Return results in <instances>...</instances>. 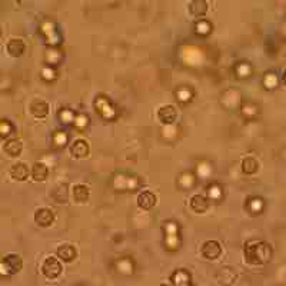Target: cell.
I'll list each match as a JSON object with an SVG mask.
<instances>
[{"label": "cell", "instance_id": "cell-1", "mask_svg": "<svg viewBox=\"0 0 286 286\" xmlns=\"http://www.w3.org/2000/svg\"><path fill=\"white\" fill-rule=\"evenodd\" d=\"M269 249L265 243H250L245 249V256L249 264L252 265H261L269 259Z\"/></svg>", "mask_w": 286, "mask_h": 286}, {"label": "cell", "instance_id": "cell-2", "mask_svg": "<svg viewBox=\"0 0 286 286\" xmlns=\"http://www.w3.org/2000/svg\"><path fill=\"white\" fill-rule=\"evenodd\" d=\"M42 273L50 279V281H55L60 276L62 273V264L59 262V259L53 258V256H49L44 259L43 265H42Z\"/></svg>", "mask_w": 286, "mask_h": 286}, {"label": "cell", "instance_id": "cell-3", "mask_svg": "<svg viewBox=\"0 0 286 286\" xmlns=\"http://www.w3.org/2000/svg\"><path fill=\"white\" fill-rule=\"evenodd\" d=\"M22 267H23V261H22L19 255L10 253V255H6L1 259V269H3V272H6L9 275L19 273Z\"/></svg>", "mask_w": 286, "mask_h": 286}, {"label": "cell", "instance_id": "cell-4", "mask_svg": "<svg viewBox=\"0 0 286 286\" xmlns=\"http://www.w3.org/2000/svg\"><path fill=\"white\" fill-rule=\"evenodd\" d=\"M35 222L42 228H49L55 222V213L47 208H40L35 213Z\"/></svg>", "mask_w": 286, "mask_h": 286}, {"label": "cell", "instance_id": "cell-5", "mask_svg": "<svg viewBox=\"0 0 286 286\" xmlns=\"http://www.w3.org/2000/svg\"><path fill=\"white\" fill-rule=\"evenodd\" d=\"M202 255H203V258H206L209 261L218 259L222 255V246H220V243L216 242V241H208V242H205L203 246H202Z\"/></svg>", "mask_w": 286, "mask_h": 286}, {"label": "cell", "instance_id": "cell-6", "mask_svg": "<svg viewBox=\"0 0 286 286\" xmlns=\"http://www.w3.org/2000/svg\"><path fill=\"white\" fill-rule=\"evenodd\" d=\"M157 117H159V120H160L163 125H172V123L176 120V117H177V112H176L175 106H172V105H165V106H162V108L159 109Z\"/></svg>", "mask_w": 286, "mask_h": 286}, {"label": "cell", "instance_id": "cell-7", "mask_svg": "<svg viewBox=\"0 0 286 286\" xmlns=\"http://www.w3.org/2000/svg\"><path fill=\"white\" fill-rule=\"evenodd\" d=\"M30 113L33 114L36 119H44L49 114V105L47 102L42 99H35L30 103Z\"/></svg>", "mask_w": 286, "mask_h": 286}, {"label": "cell", "instance_id": "cell-8", "mask_svg": "<svg viewBox=\"0 0 286 286\" xmlns=\"http://www.w3.org/2000/svg\"><path fill=\"white\" fill-rule=\"evenodd\" d=\"M6 50L7 55L12 57H19L24 53L26 50V44L22 39H10L6 44Z\"/></svg>", "mask_w": 286, "mask_h": 286}, {"label": "cell", "instance_id": "cell-9", "mask_svg": "<svg viewBox=\"0 0 286 286\" xmlns=\"http://www.w3.org/2000/svg\"><path fill=\"white\" fill-rule=\"evenodd\" d=\"M73 200L79 205H85L90 199V189L86 185H75L72 189Z\"/></svg>", "mask_w": 286, "mask_h": 286}, {"label": "cell", "instance_id": "cell-10", "mask_svg": "<svg viewBox=\"0 0 286 286\" xmlns=\"http://www.w3.org/2000/svg\"><path fill=\"white\" fill-rule=\"evenodd\" d=\"M10 176L18 180V182H24L29 177V166L23 162H18L10 168Z\"/></svg>", "mask_w": 286, "mask_h": 286}, {"label": "cell", "instance_id": "cell-11", "mask_svg": "<svg viewBox=\"0 0 286 286\" xmlns=\"http://www.w3.org/2000/svg\"><path fill=\"white\" fill-rule=\"evenodd\" d=\"M156 205V196L152 192H142L137 196V206L143 210H151Z\"/></svg>", "mask_w": 286, "mask_h": 286}, {"label": "cell", "instance_id": "cell-12", "mask_svg": "<svg viewBox=\"0 0 286 286\" xmlns=\"http://www.w3.org/2000/svg\"><path fill=\"white\" fill-rule=\"evenodd\" d=\"M70 152L73 154V157H76V159H85L86 156H89L90 149H89V145L85 140L79 139V140L73 142V145L70 148Z\"/></svg>", "mask_w": 286, "mask_h": 286}, {"label": "cell", "instance_id": "cell-13", "mask_svg": "<svg viewBox=\"0 0 286 286\" xmlns=\"http://www.w3.org/2000/svg\"><path fill=\"white\" fill-rule=\"evenodd\" d=\"M209 208V202L202 195H193L191 199V209L195 213H205Z\"/></svg>", "mask_w": 286, "mask_h": 286}, {"label": "cell", "instance_id": "cell-14", "mask_svg": "<svg viewBox=\"0 0 286 286\" xmlns=\"http://www.w3.org/2000/svg\"><path fill=\"white\" fill-rule=\"evenodd\" d=\"M188 10L192 16L195 18H200L203 15H206L208 12V3L205 0H193L188 4Z\"/></svg>", "mask_w": 286, "mask_h": 286}, {"label": "cell", "instance_id": "cell-15", "mask_svg": "<svg viewBox=\"0 0 286 286\" xmlns=\"http://www.w3.org/2000/svg\"><path fill=\"white\" fill-rule=\"evenodd\" d=\"M56 255L63 262H72L76 258V249L72 245H60L56 250Z\"/></svg>", "mask_w": 286, "mask_h": 286}, {"label": "cell", "instance_id": "cell-16", "mask_svg": "<svg viewBox=\"0 0 286 286\" xmlns=\"http://www.w3.org/2000/svg\"><path fill=\"white\" fill-rule=\"evenodd\" d=\"M47 176H49V169L43 162H36L32 166V177L36 182H44L47 179Z\"/></svg>", "mask_w": 286, "mask_h": 286}, {"label": "cell", "instance_id": "cell-17", "mask_svg": "<svg viewBox=\"0 0 286 286\" xmlns=\"http://www.w3.org/2000/svg\"><path fill=\"white\" fill-rule=\"evenodd\" d=\"M22 151H23V143L18 139H12L4 145V152L9 157H19Z\"/></svg>", "mask_w": 286, "mask_h": 286}, {"label": "cell", "instance_id": "cell-18", "mask_svg": "<svg viewBox=\"0 0 286 286\" xmlns=\"http://www.w3.org/2000/svg\"><path fill=\"white\" fill-rule=\"evenodd\" d=\"M258 171V162L253 157H246L242 162V172L246 175H253Z\"/></svg>", "mask_w": 286, "mask_h": 286}]
</instances>
